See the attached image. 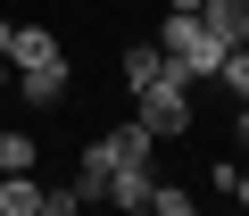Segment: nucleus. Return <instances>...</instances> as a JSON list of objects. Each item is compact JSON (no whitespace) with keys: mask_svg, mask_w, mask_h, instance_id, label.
<instances>
[{"mask_svg":"<svg viewBox=\"0 0 249 216\" xmlns=\"http://www.w3.org/2000/svg\"><path fill=\"white\" fill-rule=\"evenodd\" d=\"M158 58H166V67H183L191 83H208V75H216V58H224V42H216L199 17L166 9V25H158Z\"/></svg>","mask_w":249,"mask_h":216,"instance_id":"f257e3e1","label":"nucleus"},{"mask_svg":"<svg viewBox=\"0 0 249 216\" xmlns=\"http://www.w3.org/2000/svg\"><path fill=\"white\" fill-rule=\"evenodd\" d=\"M133 117H142L158 142L191 133V75H183V67H166L158 83H142V91H133Z\"/></svg>","mask_w":249,"mask_h":216,"instance_id":"f03ea898","label":"nucleus"},{"mask_svg":"<svg viewBox=\"0 0 249 216\" xmlns=\"http://www.w3.org/2000/svg\"><path fill=\"white\" fill-rule=\"evenodd\" d=\"M67 83H75L67 50H58V58H42V67H9V100H25V108H58V100H67Z\"/></svg>","mask_w":249,"mask_h":216,"instance_id":"7ed1b4c3","label":"nucleus"},{"mask_svg":"<svg viewBox=\"0 0 249 216\" xmlns=\"http://www.w3.org/2000/svg\"><path fill=\"white\" fill-rule=\"evenodd\" d=\"M158 150H166V142H158L142 117H124V125L100 133V158H108V166H158Z\"/></svg>","mask_w":249,"mask_h":216,"instance_id":"20e7f679","label":"nucleus"},{"mask_svg":"<svg viewBox=\"0 0 249 216\" xmlns=\"http://www.w3.org/2000/svg\"><path fill=\"white\" fill-rule=\"evenodd\" d=\"M150 183H158V166H108V183H100V208H116V216H142V208H150Z\"/></svg>","mask_w":249,"mask_h":216,"instance_id":"39448f33","label":"nucleus"},{"mask_svg":"<svg viewBox=\"0 0 249 216\" xmlns=\"http://www.w3.org/2000/svg\"><path fill=\"white\" fill-rule=\"evenodd\" d=\"M199 25H208L224 50H241V42H249V0H199Z\"/></svg>","mask_w":249,"mask_h":216,"instance_id":"423d86ee","label":"nucleus"},{"mask_svg":"<svg viewBox=\"0 0 249 216\" xmlns=\"http://www.w3.org/2000/svg\"><path fill=\"white\" fill-rule=\"evenodd\" d=\"M116 75H124V91H142V83H158V75H166V58H158V42H124V58H116Z\"/></svg>","mask_w":249,"mask_h":216,"instance_id":"0eeeda50","label":"nucleus"},{"mask_svg":"<svg viewBox=\"0 0 249 216\" xmlns=\"http://www.w3.org/2000/svg\"><path fill=\"white\" fill-rule=\"evenodd\" d=\"M0 216H42V175H0Z\"/></svg>","mask_w":249,"mask_h":216,"instance_id":"6e6552de","label":"nucleus"},{"mask_svg":"<svg viewBox=\"0 0 249 216\" xmlns=\"http://www.w3.org/2000/svg\"><path fill=\"white\" fill-rule=\"evenodd\" d=\"M34 166H42L34 133H0V175H34Z\"/></svg>","mask_w":249,"mask_h":216,"instance_id":"1a4fd4ad","label":"nucleus"},{"mask_svg":"<svg viewBox=\"0 0 249 216\" xmlns=\"http://www.w3.org/2000/svg\"><path fill=\"white\" fill-rule=\"evenodd\" d=\"M208 183H216V191H224V199H232V208H241V199H249V175H241V166H232V158H216V166H208Z\"/></svg>","mask_w":249,"mask_h":216,"instance_id":"9d476101","label":"nucleus"},{"mask_svg":"<svg viewBox=\"0 0 249 216\" xmlns=\"http://www.w3.org/2000/svg\"><path fill=\"white\" fill-rule=\"evenodd\" d=\"M42 216H83V191L75 183H42Z\"/></svg>","mask_w":249,"mask_h":216,"instance_id":"9b49d317","label":"nucleus"},{"mask_svg":"<svg viewBox=\"0 0 249 216\" xmlns=\"http://www.w3.org/2000/svg\"><path fill=\"white\" fill-rule=\"evenodd\" d=\"M166 9H183V17H199V0H166Z\"/></svg>","mask_w":249,"mask_h":216,"instance_id":"f8f14e48","label":"nucleus"},{"mask_svg":"<svg viewBox=\"0 0 249 216\" xmlns=\"http://www.w3.org/2000/svg\"><path fill=\"white\" fill-rule=\"evenodd\" d=\"M0 100H9V58H0Z\"/></svg>","mask_w":249,"mask_h":216,"instance_id":"ddd939ff","label":"nucleus"},{"mask_svg":"<svg viewBox=\"0 0 249 216\" xmlns=\"http://www.w3.org/2000/svg\"><path fill=\"white\" fill-rule=\"evenodd\" d=\"M0 50H9V17H0Z\"/></svg>","mask_w":249,"mask_h":216,"instance_id":"4468645a","label":"nucleus"},{"mask_svg":"<svg viewBox=\"0 0 249 216\" xmlns=\"http://www.w3.org/2000/svg\"><path fill=\"white\" fill-rule=\"evenodd\" d=\"M191 216H199V208H191Z\"/></svg>","mask_w":249,"mask_h":216,"instance_id":"2eb2a0df","label":"nucleus"}]
</instances>
